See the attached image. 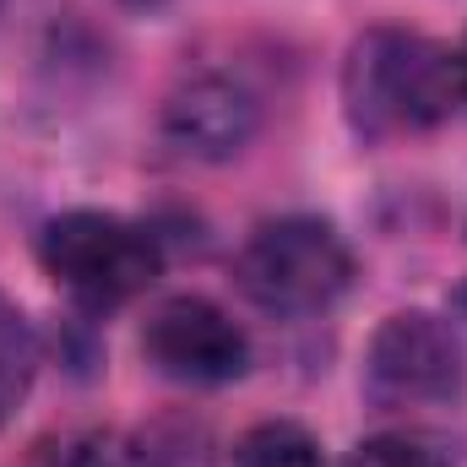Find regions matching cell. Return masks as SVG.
Instances as JSON below:
<instances>
[{
	"label": "cell",
	"mask_w": 467,
	"mask_h": 467,
	"mask_svg": "<svg viewBox=\"0 0 467 467\" xmlns=\"http://www.w3.org/2000/svg\"><path fill=\"white\" fill-rule=\"evenodd\" d=\"M343 104L358 136H413L435 130L441 119L462 109V66L457 49L402 33V27H375L348 49L343 66Z\"/></svg>",
	"instance_id": "6da1fadb"
},
{
	"label": "cell",
	"mask_w": 467,
	"mask_h": 467,
	"mask_svg": "<svg viewBox=\"0 0 467 467\" xmlns=\"http://www.w3.org/2000/svg\"><path fill=\"white\" fill-rule=\"evenodd\" d=\"M44 272L88 310H119L163 277L158 239L115 213H60L38 234Z\"/></svg>",
	"instance_id": "7a4b0ae2"
},
{
	"label": "cell",
	"mask_w": 467,
	"mask_h": 467,
	"mask_svg": "<svg viewBox=\"0 0 467 467\" xmlns=\"http://www.w3.org/2000/svg\"><path fill=\"white\" fill-rule=\"evenodd\" d=\"M353 283L348 244L321 218H277L239 250V288L277 316H316Z\"/></svg>",
	"instance_id": "3957f363"
},
{
	"label": "cell",
	"mask_w": 467,
	"mask_h": 467,
	"mask_svg": "<svg viewBox=\"0 0 467 467\" xmlns=\"http://www.w3.org/2000/svg\"><path fill=\"white\" fill-rule=\"evenodd\" d=\"M462 386V348L430 310H397L364 353V397L375 408H435Z\"/></svg>",
	"instance_id": "277c9868"
},
{
	"label": "cell",
	"mask_w": 467,
	"mask_h": 467,
	"mask_svg": "<svg viewBox=\"0 0 467 467\" xmlns=\"http://www.w3.org/2000/svg\"><path fill=\"white\" fill-rule=\"evenodd\" d=\"M141 353L163 380L180 386H229L250 364V343L234 316L202 294L163 299L141 327Z\"/></svg>",
	"instance_id": "5b68a950"
},
{
	"label": "cell",
	"mask_w": 467,
	"mask_h": 467,
	"mask_svg": "<svg viewBox=\"0 0 467 467\" xmlns=\"http://www.w3.org/2000/svg\"><path fill=\"white\" fill-rule=\"evenodd\" d=\"M255 130V99L229 77H191L163 104V136L191 158H229Z\"/></svg>",
	"instance_id": "8992f818"
},
{
	"label": "cell",
	"mask_w": 467,
	"mask_h": 467,
	"mask_svg": "<svg viewBox=\"0 0 467 467\" xmlns=\"http://www.w3.org/2000/svg\"><path fill=\"white\" fill-rule=\"evenodd\" d=\"M33 375H38V337L16 310V299L0 294V424L27 402Z\"/></svg>",
	"instance_id": "52a82bcc"
},
{
	"label": "cell",
	"mask_w": 467,
	"mask_h": 467,
	"mask_svg": "<svg viewBox=\"0 0 467 467\" xmlns=\"http://www.w3.org/2000/svg\"><path fill=\"white\" fill-rule=\"evenodd\" d=\"M234 467H321V446L310 441V430L272 419V424H255L234 446Z\"/></svg>",
	"instance_id": "ba28073f"
},
{
	"label": "cell",
	"mask_w": 467,
	"mask_h": 467,
	"mask_svg": "<svg viewBox=\"0 0 467 467\" xmlns=\"http://www.w3.org/2000/svg\"><path fill=\"white\" fill-rule=\"evenodd\" d=\"M343 467H446L430 446L408 441V435H375L364 446H353V457Z\"/></svg>",
	"instance_id": "9c48e42d"
},
{
	"label": "cell",
	"mask_w": 467,
	"mask_h": 467,
	"mask_svg": "<svg viewBox=\"0 0 467 467\" xmlns=\"http://www.w3.org/2000/svg\"><path fill=\"white\" fill-rule=\"evenodd\" d=\"M457 66H462V104H467V44L457 49Z\"/></svg>",
	"instance_id": "30bf717a"
},
{
	"label": "cell",
	"mask_w": 467,
	"mask_h": 467,
	"mask_svg": "<svg viewBox=\"0 0 467 467\" xmlns=\"http://www.w3.org/2000/svg\"><path fill=\"white\" fill-rule=\"evenodd\" d=\"M457 316H462V321H467V283H462V288H457Z\"/></svg>",
	"instance_id": "8fae6325"
},
{
	"label": "cell",
	"mask_w": 467,
	"mask_h": 467,
	"mask_svg": "<svg viewBox=\"0 0 467 467\" xmlns=\"http://www.w3.org/2000/svg\"><path fill=\"white\" fill-rule=\"evenodd\" d=\"M125 5H158V0H125Z\"/></svg>",
	"instance_id": "7c38bea8"
}]
</instances>
